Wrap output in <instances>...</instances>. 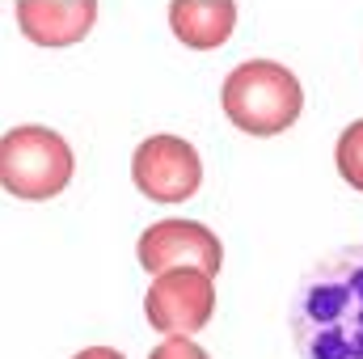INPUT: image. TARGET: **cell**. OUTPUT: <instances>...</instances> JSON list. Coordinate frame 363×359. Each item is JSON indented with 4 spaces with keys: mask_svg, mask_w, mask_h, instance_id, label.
<instances>
[{
    "mask_svg": "<svg viewBox=\"0 0 363 359\" xmlns=\"http://www.w3.org/2000/svg\"><path fill=\"white\" fill-rule=\"evenodd\" d=\"M287 326L300 359H363V241L304 270Z\"/></svg>",
    "mask_w": 363,
    "mask_h": 359,
    "instance_id": "obj_1",
    "label": "cell"
},
{
    "mask_svg": "<svg viewBox=\"0 0 363 359\" xmlns=\"http://www.w3.org/2000/svg\"><path fill=\"white\" fill-rule=\"evenodd\" d=\"M220 106L237 131L267 140V136H283L287 127H296L304 110V89L296 72L283 68L279 60H245L224 77Z\"/></svg>",
    "mask_w": 363,
    "mask_h": 359,
    "instance_id": "obj_2",
    "label": "cell"
},
{
    "mask_svg": "<svg viewBox=\"0 0 363 359\" xmlns=\"http://www.w3.org/2000/svg\"><path fill=\"white\" fill-rule=\"evenodd\" d=\"M77 174L72 144L43 123H21L0 136V186L13 199L26 203H47L68 190Z\"/></svg>",
    "mask_w": 363,
    "mask_h": 359,
    "instance_id": "obj_3",
    "label": "cell"
},
{
    "mask_svg": "<svg viewBox=\"0 0 363 359\" xmlns=\"http://www.w3.org/2000/svg\"><path fill=\"white\" fill-rule=\"evenodd\" d=\"M216 313V279L207 270L182 267L152 275L144 292V317L165 338H194Z\"/></svg>",
    "mask_w": 363,
    "mask_h": 359,
    "instance_id": "obj_4",
    "label": "cell"
},
{
    "mask_svg": "<svg viewBox=\"0 0 363 359\" xmlns=\"http://www.w3.org/2000/svg\"><path fill=\"white\" fill-rule=\"evenodd\" d=\"M131 182L152 203H186L203 186V157L190 140L157 131L135 144L131 153Z\"/></svg>",
    "mask_w": 363,
    "mask_h": 359,
    "instance_id": "obj_5",
    "label": "cell"
},
{
    "mask_svg": "<svg viewBox=\"0 0 363 359\" xmlns=\"http://www.w3.org/2000/svg\"><path fill=\"white\" fill-rule=\"evenodd\" d=\"M135 258L148 275H165V270H207L211 279L224 267V245L220 237L199 224V220H157L140 233V245H135Z\"/></svg>",
    "mask_w": 363,
    "mask_h": 359,
    "instance_id": "obj_6",
    "label": "cell"
},
{
    "mask_svg": "<svg viewBox=\"0 0 363 359\" xmlns=\"http://www.w3.org/2000/svg\"><path fill=\"white\" fill-rule=\"evenodd\" d=\"M17 26L38 47H77L97 21V0H17Z\"/></svg>",
    "mask_w": 363,
    "mask_h": 359,
    "instance_id": "obj_7",
    "label": "cell"
},
{
    "mask_svg": "<svg viewBox=\"0 0 363 359\" xmlns=\"http://www.w3.org/2000/svg\"><path fill=\"white\" fill-rule=\"evenodd\" d=\"M169 30L190 51H216L237 30V0H174Z\"/></svg>",
    "mask_w": 363,
    "mask_h": 359,
    "instance_id": "obj_8",
    "label": "cell"
},
{
    "mask_svg": "<svg viewBox=\"0 0 363 359\" xmlns=\"http://www.w3.org/2000/svg\"><path fill=\"white\" fill-rule=\"evenodd\" d=\"M334 161H338L342 182H351V190H359V194H363V118H355V123L338 136Z\"/></svg>",
    "mask_w": 363,
    "mask_h": 359,
    "instance_id": "obj_9",
    "label": "cell"
},
{
    "mask_svg": "<svg viewBox=\"0 0 363 359\" xmlns=\"http://www.w3.org/2000/svg\"><path fill=\"white\" fill-rule=\"evenodd\" d=\"M148 359H211L194 338H161Z\"/></svg>",
    "mask_w": 363,
    "mask_h": 359,
    "instance_id": "obj_10",
    "label": "cell"
},
{
    "mask_svg": "<svg viewBox=\"0 0 363 359\" xmlns=\"http://www.w3.org/2000/svg\"><path fill=\"white\" fill-rule=\"evenodd\" d=\"M72 359H127V355L114 351V347H85V351H77Z\"/></svg>",
    "mask_w": 363,
    "mask_h": 359,
    "instance_id": "obj_11",
    "label": "cell"
}]
</instances>
